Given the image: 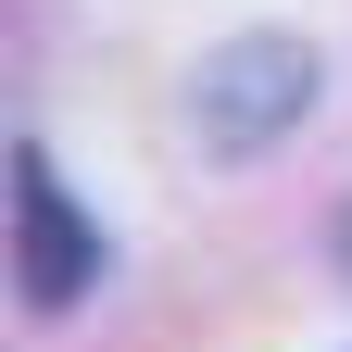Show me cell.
I'll use <instances>...</instances> for the list:
<instances>
[{"label": "cell", "instance_id": "1", "mask_svg": "<svg viewBox=\"0 0 352 352\" xmlns=\"http://www.w3.org/2000/svg\"><path fill=\"white\" fill-rule=\"evenodd\" d=\"M315 113V51L302 38H227V51H201V88H189V126H201V151H277L289 126Z\"/></svg>", "mask_w": 352, "mask_h": 352}, {"label": "cell", "instance_id": "2", "mask_svg": "<svg viewBox=\"0 0 352 352\" xmlns=\"http://www.w3.org/2000/svg\"><path fill=\"white\" fill-rule=\"evenodd\" d=\"M13 289L25 315H63L76 289H101V227L76 214V189L51 176V151H13Z\"/></svg>", "mask_w": 352, "mask_h": 352}]
</instances>
